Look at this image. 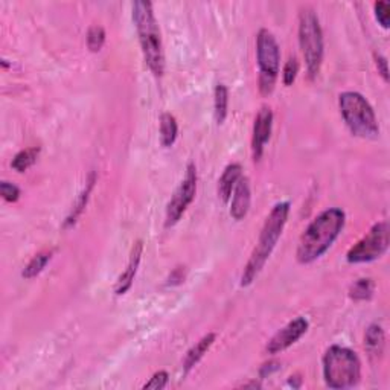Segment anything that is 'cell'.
<instances>
[{"label":"cell","instance_id":"cell-1","mask_svg":"<svg viewBox=\"0 0 390 390\" xmlns=\"http://www.w3.org/2000/svg\"><path fill=\"white\" fill-rule=\"evenodd\" d=\"M346 215L338 208H329L317 215L299 240L296 259L299 264H311L322 258L340 237Z\"/></svg>","mask_w":390,"mask_h":390},{"label":"cell","instance_id":"cell-2","mask_svg":"<svg viewBox=\"0 0 390 390\" xmlns=\"http://www.w3.org/2000/svg\"><path fill=\"white\" fill-rule=\"evenodd\" d=\"M288 215H290V203L282 201L278 203L265 218L261 233H259V240L256 242L254 251H251L249 261L246 267H244V272L241 274V287L251 286L254 281L259 276V273L263 272L265 263L273 254L276 244H278L281 238L283 227L287 224Z\"/></svg>","mask_w":390,"mask_h":390},{"label":"cell","instance_id":"cell-3","mask_svg":"<svg viewBox=\"0 0 390 390\" xmlns=\"http://www.w3.org/2000/svg\"><path fill=\"white\" fill-rule=\"evenodd\" d=\"M133 22L139 36V43L142 47L143 60L146 66L153 72L154 77H162L165 70V54L162 45L160 28L156 17H154L153 3L146 0L133 2Z\"/></svg>","mask_w":390,"mask_h":390},{"label":"cell","instance_id":"cell-4","mask_svg":"<svg viewBox=\"0 0 390 390\" xmlns=\"http://www.w3.org/2000/svg\"><path fill=\"white\" fill-rule=\"evenodd\" d=\"M323 378L329 389L355 387L361 378V361L352 349L334 345L323 355Z\"/></svg>","mask_w":390,"mask_h":390},{"label":"cell","instance_id":"cell-5","mask_svg":"<svg viewBox=\"0 0 390 390\" xmlns=\"http://www.w3.org/2000/svg\"><path fill=\"white\" fill-rule=\"evenodd\" d=\"M338 107L345 124L354 136L375 139L380 134L375 111L359 92H343L338 96Z\"/></svg>","mask_w":390,"mask_h":390},{"label":"cell","instance_id":"cell-6","mask_svg":"<svg viewBox=\"0 0 390 390\" xmlns=\"http://www.w3.org/2000/svg\"><path fill=\"white\" fill-rule=\"evenodd\" d=\"M299 45L308 77L314 79L319 75L323 61V32L313 8H304L299 14Z\"/></svg>","mask_w":390,"mask_h":390},{"label":"cell","instance_id":"cell-7","mask_svg":"<svg viewBox=\"0 0 390 390\" xmlns=\"http://www.w3.org/2000/svg\"><path fill=\"white\" fill-rule=\"evenodd\" d=\"M256 60L259 68V91L270 95L278 79L281 66V49L268 29H261L256 37Z\"/></svg>","mask_w":390,"mask_h":390},{"label":"cell","instance_id":"cell-8","mask_svg":"<svg viewBox=\"0 0 390 390\" xmlns=\"http://www.w3.org/2000/svg\"><path fill=\"white\" fill-rule=\"evenodd\" d=\"M389 249V224L380 221L372 226L368 235L349 249L346 259L349 264H364L377 261Z\"/></svg>","mask_w":390,"mask_h":390},{"label":"cell","instance_id":"cell-9","mask_svg":"<svg viewBox=\"0 0 390 390\" xmlns=\"http://www.w3.org/2000/svg\"><path fill=\"white\" fill-rule=\"evenodd\" d=\"M197 194V168L194 164H189L186 168V176L178 185L174 195L171 197L168 206H166V219L165 226L171 227L180 221V218L186 212V209L189 208L191 203Z\"/></svg>","mask_w":390,"mask_h":390},{"label":"cell","instance_id":"cell-10","mask_svg":"<svg viewBox=\"0 0 390 390\" xmlns=\"http://www.w3.org/2000/svg\"><path fill=\"white\" fill-rule=\"evenodd\" d=\"M308 327H310V325H308V320L305 317H297V319L291 320L282 329L276 332V334L270 338V341H268L265 346L267 354L274 355L286 351V349L295 345L300 337L305 336Z\"/></svg>","mask_w":390,"mask_h":390},{"label":"cell","instance_id":"cell-11","mask_svg":"<svg viewBox=\"0 0 390 390\" xmlns=\"http://www.w3.org/2000/svg\"><path fill=\"white\" fill-rule=\"evenodd\" d=\"M273 128V111L270 107H261L258 111L255 124H254V136H251V153H254V159L258 162L263 157V153L267 142L270 141Z\"/></svg>","mask_w":390,"mask_h":390},{"label":"cell","instance_id":"cell-12","mask_svg":"<svg viewBox=\"0 0 390 390\" xmlns=\"http://www.w3.org/2000/svg\"><path fill=\"white\" fill-rule=\"evenodd\" d=\"M142 251H143V242L141 240L136 241L132 247V254H130V259H128L125 272L119 276V279L116 282L115 292L118 296L125 295V292L132 288L133 281L137 273V268H139L141 259H142Z\"/></svg>","mask_w":390,"mask_h":390},{"label":"cell","instance_id":"cell-13","mask_svg":"<svg viewBox=\"0 0 390 390\" xmlns=\"http://www.w3.org/2000/svg\"><path fill=\"white\" fill-rule=\"evenodd\" d=\"M251 201V192H250V183L247 177H241L237 186H235L232 198H231V215L237 221H241L242 218H246L250 209Z\"/></svg>","mask_w":390,"mask_h":390},{"label":"cell","instance_id":"cell-14","mask_svg":"<svg viewBox=\"0 0 390 390\" xmlns=\"http://www.w3.org/2000/svg\"><path fill=\"white\" fill-rule=\"evenodd\" d=\"M241 177H242V168L240 164H231L226 166L221 177H219L218 180V197L223 200V203L231 201L235 186H237Z\"/></svg>","mask_w":390,"mask_h":390},{"label":"cell","instance_id":"cell-15","mask_svg":"<svg viewBox=\"0 0 390 390\" xmlns=\"http://www.w3.org/2000/svg\"><path fill=\"white\" fill-rule=\"evenodd\" d=\"M217 336L214 332H209L205 337H201L197 343H195L188 352L185 355V360H183V370L185 373H189L195 366L198 364V361L205 357V354L209 351L210 346L214 345Z\"/></svg>","mask_w":390,"mask_h":390},{"label":"cell","instance_id":"cell-16","mask_svg":"<svg viewBox=\"0 0 390 390\" xmlns=\"http://www.w3.org/2000/svg\"><path fill=\"white\" fill-rule=\"evenodd\" d=\"M95 182H96V176H95V173H91V176H88L87 182H86V186H84L83 192L78 195V198L75 200V203H73L70 214L66 217V219H64V226H63L64 229H69V227L77 224L78 218L81 217L84 208L87 206L88 198H91V194H92V189H93V186H95Z\"/></svg>","mask_w":390,"mask_h":390},{"label":"cell","instance_id":"cell-17","mask_svg":"<svg viewBox=\"0 0 390 390\" xmlns=\"http://www.w3.org/2000/svg\"><path fill=\"white\" fill-rule=\"evenodd\" d=\"M384 346H386V336L383 328L380 325H370V327L366 329L364 334V348L370 357H378L383 355L384 352Z\"/></svg>","mask_w":390,"mask_h":390},{"label":"cell","instance_id":"cell-18","mask_svg":"<svg viewBox=\"0 0 390 390\" xmlns=\"http://www.w3.org/2000/svg\"><path fill=\"white\" fill-rule=\"evenodd\" d=\"M178 134V125L171 113H164L160 118V141L165 148L173 146Z\"/></svg>","mask_w":390,"mask_h":390},{"label":"cell","instance_id":"cell-19","mask_svg":"<svg viewBox=\"0 0 390 390\" xmlns=\"http://www.w3.org/2000/svg\"><path fill=\"white\" fill-rule=\"evenodd\" d=\"M52 258V251H40L34 258L31 259L28 263V265L24 267V270L22 272V276L24 279H34L36 276H38L45 270V267L47 265V263L51 261Z\"/></svg>","mask_w":390,"mask_h":390},{"label":"cell","instance_id":"cell-20","mask_svg":"<svg viewBox=\"0 0 390 390\" xmlns=\"http://www.w3.org/2000/svg\"><path fill=\"white\" fill-rule=\"evenodd\" d=\"M214 96L215 119L218 124H223L227 118V109H229V91L224 84H217Z\"/></svg>","mask_w":390,"mask_h":390},{"label":"cell","instance_id":"cell-21","mask_svg":"<svg viewBox=\"0 0 390 390\" xmlns=\"http://www.w3.org/2000/svg\"><path fill=\"white\" fill-rule=\"evenodd\" d=\"M38 154H40V148H37V146H34V148L23 150L15 154L11 162V166L17 171V173H24V171L36 164Z\"/></svg>","mask_w":390,"mask_h":390},{"label":"cell","instance_id":"cell-22","mask_svg":"<svg viewBox=\"0 0 390 390\" xmlns=\"http://www.w3.org/2000/svg\"><path fill=\"white\" fill-rule=\"evenodd\" d=\"M373 290H375V283L369 278H363L355 281L351 288H349V297L352 300H369L373 296Z\"/></svg>","mask_w":390,"mask_h":390},{"label":"cell","instance_id":"cell-23","mask_svg":"<svg viewBox=\"0 0 390 390\" xmlns=\"http://www.w3.org/2000/svg\"><path fill=\"white\" fill-rule=\"evenodd\" d=\"M105 43V31L102 26H91L87 31V47L91 52H100Z\"/></svg>","mask_w":390,"mask_h":390},{"label":"cell","instance_id":"cell-24","mask_svg":"<svg viewBox=\"0 0 390 390\" xmlns=\"http://www.w3.org/2000/svg\"><path fill=\"white\" fill-rule=\"evenodd\" d=\"M299 73V61L296 56H291V58L286 63V68L282 72V81L286 86H291L296 81V77Z\"/></svg>","mask_w":390,"mask_h":390},{"label":"cell","instance_id":"cell-25","mask_svg":"<svg viewBox=\"0 0 390 390\" xmlns=\"http://www.w3.org/2000/svg\"><path fill=\"white\" fill-rule=\"evenodd\" d=\"M373 10H375L377 22L384 29H387L390 24V19H389L390 17V5L387 2H383V0H380V2H375V5H373Z\"/></svg>","mask_w":390,"mask_h":390},{"label":"cell","instance_id":"cell-26","mask_svg":"<svg viewBox=\"0 0 390 390\" xmlns=\"http://www.w3.org/2000/svg\"><path fill=\"white\" fill-rule=\"evenodd\" d=\"M0 195H2V198L5 201L15 203L20 198V189H19V186H15L14 183L2 182L0 183Z\"/></svg>","mask_w":390,"mask_h":390},{"label":"cell","instance_id":"cell-27","mask_svg":"<svg viewBox=\"0 0 390 390\" xmlns=\"http://www.w3.org/2000/svg\"><path fill=\"white\" fill-rule=\"evenodd\" d=\"M168 373L165 372V370H159V372H156L154 373V375L150 378V381L148 383H145L143 384V387L142 389H151V390H160V389H164V387H166V384H168Z\"/></svg>","mask_w":390,"mask_h":390},{"label":"cell","instance_id":"cell-28","mask_svg":"<svg viewBox=\"0 0 390 390\" xmlns=\"http://www.w3.org/2000/svg\"><path fill=\"white\" fill-rule=\"evenodd\" d=\"M185 267H177L173 270V273L169 274L168 278V286H178V283L185 282Z\"/></svg>","mask_w":390,"mask_h":390},{"label":"cell","instance_id":"cell-29","mask_svg":"<svg viewBox=\"0 0 390 390\" xmlns=\"http://www.w3.org/2000/svg\"><path fill=\"white\" fill-rule=\"evenodd\" d=\"M375 64H377V68H378V73L381 77H383V79L389 81V68H387V58L383 55H375Z\"/></svg>","mask_w":390,"mask_h":390}]
</instances>
